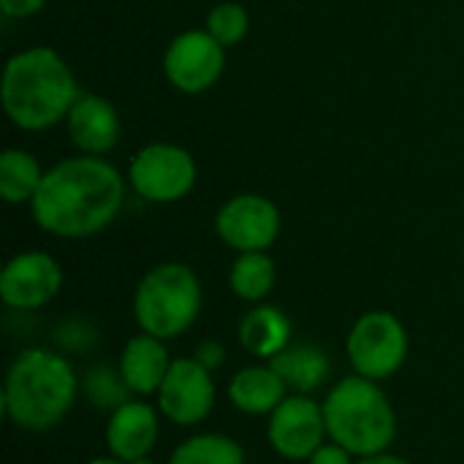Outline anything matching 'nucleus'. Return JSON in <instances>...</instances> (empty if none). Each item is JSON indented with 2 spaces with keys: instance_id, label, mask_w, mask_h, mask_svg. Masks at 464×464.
<instances>
[{
  "instance_id": "1",
  "label": "nucleus",
  "mask_w": 464,
  "mask_h": 464,
  "mask_svg": "<svg viewBox=\"0 0 464 464\" xmlns=\"http://www.w3.org/2000/svg\"><path fill=\"white\" fill-rule=\"evenodd\" d=\"M125 204V177L106 158L73 155L46 169L33 196V223L60 239H87L106 231Z\"/></svg>"
},
{
  "instance_id": "2",
  "label": "nucleus",
  "mask_w": 464,
  "mask_h": 464,
  "mask_svg": "<svg viewBox=\"0 0 464 464\" xmlns=\"http://www.w3.org/2000/svg\"><path fill=\"white\" fill-rule=\"evenodd\" d=\"M82 392L71 359L52 348H24L5 370L0 408L24 432H49L65 421Z\"/></svg>"
},
{
  "instance_id": "3",
  "label": "nucleus",
  "mask_w": 464,
  "mask_h": 464,
  "mask_svg": "<svg viewBox=\"0 0 464 464\" xmlns=\"http://www.w3.org/2000/svg\"><path fill=\"white\" fill-rule=\"evenodd\" d=\"M82 95L65 57L52 46H30L8 57L0 79L5 117L27 133L63 122Z\"/></svg>"
},
{
  "instance_id": "4",
  "label": "nucleus",
  "mask_w": 464,
  "mask_h": 464,
  "mask_svg": "<svg viewBox=\"0 0 464 464\" xmlns=\"http://www.w3.org/2000/svg\"><path fill=\"white\" fill-rule=\"evenodd\" d=\"M321 405L329 440L356 459L389 451L397 440V411L378 381L353 372L337 381Z\"/></svg>"
},
{
  "instance_id": "5",
  "label": "nucleus",
  "mask_w": 464,
  "mask_h": 464,
  "mask_svg": "<svg viewBox=\"0 0 464 464\" xmlns=\"http://www.w3.org/2000/svg\"><path fill=\"white\" fill-rule=\"evenodd\" d=\"M201 304L204 291L198 275L188 264L163 261L139 280L130 307L139 332L171 343L193 329Z\"/></svg>"
},
{
  "instance_id": "6",
  "label": "nucleus",
  "mask_w": 464,
  "mask_h": 464,
  "mask_svg": "<svg viewBox=\"0 0 464 464\" xmlns=\"http://www.w3.org/2000/svg\"><path fill=\"white\" fill-rule=\"evenodd\" d=\"M345 353L356 375L370 381H389L397 375L411 353L405 324L389 310H370L356 318L348 332Z\"/></svg>"
},
{
  "instance_id": "7",
  "label": "nucleus",
  "mask_w": 464,
  "mask_h": 464,
  "mask_svg": "<svg viewBox=\"0 0 464 464\" xmlns=\"http://www.w3.org/2000/svg\"><path fill=\"white\" fill-rule=\"evenodd\" d=\"M196 158L185 147L171 141L144 144L128 166V182L133 193L150 204L182 201L196 188Z\"/></svg>"
},
{
  "instance_id": "8",
  "label": "nucleus",
  "mask_w": 464,
  "mask_h": 464,
  "mask_svg": "<svg viewBox=\"0 0 464 464\" xmlns=\"http://www.w3.org/2000/svg\"><path fill=\"white\" fill-rule=\"evenodd\" d=\"M226 71V46L207 30H185L174 35L163 52V73L169 84L185 95L212 90Z\"/></svg>"
},
{
  "instance_id": "9",
  "label": "nucleus",
  "mask_w": 464,
  "mask_h": 464,
  "mask_svg": "<svg viewBox=\"0 0 464 464\" xmlns=\"http://www.w3.org/2000/svg\"><path fill=\"white\" fill-rule=\"evenodd\" d=\"M283 228L280 209L261 193L231 196L215 215V231L220 242L237 253L269 250Z\"/></svg>"
},
{
  "instance_id": "10",
  "label": "nucleus",
  "mask_w": 464,
  "mask_h": 464,
  "mask_svg": "<svg viewBox=\"0 0 464 464\" xmlns=\"http://www.w3.org/2000/svg\"><path fill=\"white\" fill-rule=\"evenodd\" d=\"M266 440L277 457L288 462H307L329 440L324 405L310 394H288L269 416Z\"/></svg>"
},
{
  "instance_id": "11",
  "label": "nucleus",
  "mask_w": 464,
  "mask_h": 464,
  "mask_svg": "<svg viewBox=\"0 0 464 464\" xmlns=\"http://www.w3.org/2000/svg\"><path fill=\"white\" fill-rule=\"evenodd\" d=\"M63 266L44 250H24L5 261L0 272V299L8 310L33 313L63 291Z\"/></svg>"
},
{
  "instance_id": "12",
  "label": "nucleus",
  "mask_w": 464,
  "mask_h": 464,
  "mask_svg": "<svg viewBox=\"0 0 464 464\" xmlns=\"http://www.w3.org/2000/svg\"><path fill=\"white\" fill-rule=\"evenodd\" d=\"M155 400L166 421L188 430L209 419L218 400V389L212 372L201 367L193 356H185V359H174Z\"/></svg>"
},
{
  "instance_id": "13",
  "label": "nucleus",
  "mask_w": 464,
  "mask_h": 464,
  "mask_svg": "<svg viewBox=\"0 0 464 464\" xmlns=\"http://www.w3.org/2000/svg\"><path fill=\"white\" fill-rule=\"evenodd\" d=\"M160 435V411L144 402L141 397H130L120 408L109 413L103 440L109 457L130 464L152 454Z\"/></svg>"
},
{
  "instance_id": "14",
  "label": "nucleus",
  "mask_w": 464,
  "mask_h": 464,
  "mask_svg": "<svg viewBox=\"0 0 464 464\" xmlns=\"http://www.w3.org/2000/svg\"><path fill=\"white\" fill-rule=\"evenodd\" d=\"M68 139L82 155H95L103 158L120 144L122 136V122L114 109V103L103 95L82 92L76 103L71 106L65 117Z\"/></svg>"
},
{
  "instance_id": "15",
  "label": "nucleus",
  "mask_w": 464,
  "mask_h": 464,
  "mask_svg": "<svg viewBox=\"0 0 464 464\" xmlns=\"http://www.w3.org/2000/svg\"><path fill=\"white\" fill-rule=\"evenodd\" d=\"M171 364H174V359L166 348V340H158V337L144 334V332L130 337L122 345L120 359H117V367H120L125 386L130 389L133 397H141V400L158 394Z\"/></svg>"
},
{
  "instance_id": "16",
  "label": "nucleus",
  "mask_w": 464,
  "mask_h": 464,
  "mask_svg": "<svg viewBox=\"0 0 464 464\" xmlns=\"http://www.w3.org/2000/svg\"><path fill=\"white\" fill-rule=\"evenodd\" d=\"M228 402L245 416H272L288 397V386L269 362L247 364L228 381Z\"/></svg>"
},
{
  "instance_id": "17",
  "label": "nucleus",
  "mask_w": 464,
  "mask_h": 464,
  "mask_svg": "<svg viewBox=\"0 0 464 464\" xmlns=\"http://www.w3.org/2000/svg\"><path fill=\"white\" fill-rule=\"evenodd\" d=\"M237 337L245 353H250L258 362H272L277 353H283L291 345L294 324L280 307L261 302V304H253L239 318Z\"/></svg>"
},
{
  "instance_id": "18",
  "label": "nucleus",
  "mask_w": 464,
  "mask_h": 464,
  "mask_svg": "<svg viewBox=\"0 0 464 464\" xmlns=\"http://www.w3.org/2000/svg\"><path fill=\"white\" fill-rule=\"evenodd\" d=\"M269 364L280 372V378L285 381L288 392H294V394H313V392H318L329 381V372H332L329 353L324 348H318V345H310V343L288 345Z\"/></svg>"
},
{
  "instance_id": "19",
  "label": "nucleus",
  "mask_w": 464,
  "mask_h": 464,
  "mask_svg": "<svg viewBox=\"0 0 464 464\" xmlns=\"http://www.w3.org/2000/svg\"><path fill=\"white\" fill-rule=\"evenodd\" d=\"M277 283V264L266 250L258 253H237L228 269V288L239 302L261 304L269 299Z\"/></svg>"
},
{
  "instance_id": "20",
  "label": "nucleus",
  "mask_w": 464,
  "mask_h": 464,
  "mask_svg": "<svg viewBox=\"0 0 464 464\" xmlns=\"http://www.w3.org/2000/svg\"><path fill=\"white\" fill-rule=\"evenodd\" d=\"M44 169L27 150L8 147L0 155V198L5 204H30L41 188Z\"/></svg>"
},
{
  "instance_id": "21",
  "label": "nucleus",
  "mask_w": 464,
  "mask_h": 464,
  "mask_svg": "<svg viewBox=\"0 0 464 464\" xmlns=\"http://www.w3.org/2000/svg\"><path fill=\"white\" fill-rule=\"evenodd\" d=\"M169 464H245V449L223 432H198L174 446Z\"/></svg>"
},
{
  "instance_id": "22",
  "label": "nucleus",
  "mask_w": 464,
  "mask_h": 464,
  "mask_svg": "<svg viewBox=\"0 0 464 464\" xmlns=\"http://www.w3.org/2000/svg\"><path fill=\"white\" fill-rule=\"evenodd\" d=\"M82 392L87 394V400L95 408L109 411V413L133 397L130 389L125 386L122 375H120V367H109V364L90 367L82 378Z\"/></svg>"
},
{
  "instance_id": "23",
  "label": "nucleus",
  "mask_w": 464,
  "mask_h": 464,
  "mask_svg": "<svg viewBox=\"0 0 464 464\" xmlns=\"http://www.w3.org/2000/svg\"><path fill=\"white\" fill-rule=\"evenodd\" d=\"M218 44H223L226 49L231 46H239L250 30V14L245 5L234 3V0H226V3H218L209 14H207V27H204Z\"/></svg>"
},
{
  "instance_id": "24",
  "label": "nucleus",
  "mask_w": 464,
  "mask_h": 464,
  "mask_svg": "<svg viewBox=\"0 0 464 464\" xmlns=\"http://www.w3.org/2000/svg\"><path fill=\"white\" fill-rule=\"evenodd\" d=\"M193 359H196L201 367H207L209 372H215V370H220V367L226 364V348H223V343H218V340H201V343L196 345V351H193Z\"/></svg>"
},
{
  "instance_id": "25",
  "label": "nucleus",
  "mask_w": 464,
  "mask_h": 464,
  "mask_svg": "<svg viewBox=\"0 0 464 464\" xmlns=\"http://www.w3.org/2000/svg\"><path fill=\"white\" fill-rule=\"evenodd\" d=\"M307 464H356V457H353L351 451H345L343 446L326 440V443L307 459Z\"/></svg>"
},
{
  "instance_id": "26",
  "label": "nucleus",
  "mask_w": 464,
  "mask_h": 464,
  "mask_svg": "<svg viewBox=\"0 0 464 464\" xmlns=\"http://www.w3.org/2000/svg\"><path fill=\"white\" fill-rule=\"evenodd\" d=\"M46 5V0H0V11L8 19H27L35 16L41 8Z\"/></svg>"
},
{
  "instance_id": "27",
  "label": "nucleus",
  "mask_w": 464,
  "mask_h": 464,
  "mask_svg": "<svg viewBox=\"0 0 464 464\" xmlns=\"http://www.w3.org/2000/svg\"><path fill=\"white\" fill-rule=\"evenodd\" d=\"M356 464H413L408 462L405 457H400V454H392V449L389 451H381V454H372V457H359Z\"/></svg>"
},
{
  "instance_id": "28",
  "label": "nucleus",
  "mask_w": 464,
  "mask_h": 464,
  "mask_svg": "<svg viewBox=\"0 0 464 464\" xmlns=\"http://www.w3.org/2000/svg\"><path fill=\"white\" fill-rule=\"evenodd\" d=\"M87 464H125V462L114 459V457H95V459H90Z\"/></svg>"
},
{
  "instance_id": "29",
  "label": "nucleus",
  "mask_w": 464,
  "mask_h": 464,
  "mask_svg": "<svg viewBox=\"0 0 464 464\" xmlns=\"http://www.w3.org/2000/svg\"><path fill=\"white\" fill-rule=\"evenodd\" d=\"M130 464H155L150 457H144V459H136V462H130Z\"/></svg>"
}]
</instances>
